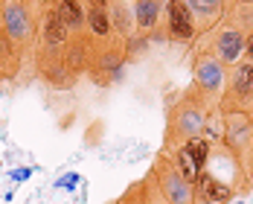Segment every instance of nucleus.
Instances as JSON below:
<instances>
[{"instance_id":"nucleus-19","label":"nucleus","mask_w":253,"mask_h":204,"mask_svg":"<svg viewBox=\"0 0 253 204\" xmlns=\"http://www.w3.org/2000/svg\"><path fill=\"white\" fill-rule=\"evenodd\" d=\"M251 157H253V120H251Z\"/></svg>"},{"instance_id":"nucleus-3","label":"nucleus","mask_w":253,"mask_h":204,"mask_svg":"<svg viewBox=\"0 0 253 204\" xmlns=\"http://www.w3.org/2000/svg\"><path fill=\"white\" fill-rule=\"evenodd\" d=\"M204 114L195 108V105H183L180 111L175 114V120H172V128H169V140L175 143L180 140V146L186 143V140H192V137H198V131L204 128Z\"/></svg>"},{"instance_id":"nucleus-15","label":"nucleus","mask_w":253,"mask_h":204,"mask_svg":"<svg viewBox=\"0 0 253 204\" xmlns=\"http://www.w3.org/2000/svg\"><path fill=\"white\" fill-rule=\"evenodd\" d=\"M82 184V178H79L76 172H67V175H61V178L55 181V190H64V193H70L73 187H79Z\"/></svg>"},{"instance_id":"nucleus-21","label":"nucleus","mask_w":253,"mask_h":204,"mask_svg":"<svg viewBox=\"0 0 253 204\" xmlns=\"http://www.w3.org/2000/svg\"><path fill=\"white\" fill-rule=\"evenodd\" d=\"M195 204H207V202H195Z\"/></svg>"},{"instance_id":"nucleus-4","label":"nucleus","mask_w":253,"mask_h":204,"mask_svg":"<svg viewBox=\"0 0 253 204\" xmlns=\"http://www.w3.org/2000/svg\"><path fill=\"white\" fill-rule=\"evenodd\" d=\"M195 202H207V204H227L233 196H236V190L230 187L227 181L215 178V175H210L207 169H204L198 181H195Z\"/></svg>"},{"instance_id":"nucleus-9","label":"nucleus","mask_w":253,"mask_h":204,"mask_svg":"<svg viewBox=\"0 0 253 204\" xmlns=\"http://www.w3.org/2000/svg\"><path fill=\"white\" fill-rule=\"evenodd\" d=\"M230 91L236 94V100H242V102L253 100V61H242V64L233 70Z\"/></svg>"},{"instance_id":"nucleus-11","label":"nucleus","mask_w":253,"mask_h":204,"mask_svg":"<svg viewBox=\"0 0 253 204\" xmlns=\"http://www.w3.org/2000/svg\"><path fill=\"white\" fill-rule=\"evenodd\" d=\"M160 18V3L157 0H134V26H140L143 32L157 26Z\"/></svg>"},{"instance_id":"nucleus-18","label":"nucleus","mask_w":253,"mask_h":204,"mask_svg":"<svg viewBox=\"0 0 253 204\" xmlns=\"http://www.w3.org/2000/svg\"><path fill=\"white\" fill-rule=\"evenodd\" d=\"M87 3H90V9H105L111 0H87Z\"/></svg>"},{"instance_id":"nucleus-8","label":"nucleus","mask_w":253,"mask_h":204,"mask_svg":"<svg viewBox=\"0 0 253 204\" xmlns=\"http://www.w3.org/2000/svg\"><path fill=\"white\" fill-rule=\"evenodd\" d=\"M41 35H44V44H47V47H61V44H67V38H70V29L64 26V21L58 18V12H55V9L44 15Z\"/></svg>"},{"instance_id":"nucleus-17","label":"nucleus","mask_w":253,"mask_h":204,"mask_svg":"<svg viewBox=\"0 0 253 204\" xmlns=\"http://www.w3.org/2000/svg\"><path fill=\"white\" fill-rule=\"evenodd\" d=\"M245 52L251 55V61H253V32L248 35V38H245Z\"/></svg>"},{"instance_id":"nucleus-13","label":"nucleus","mask_w":253,"mask_h":204,"mask_svg":"<svg viewBox=\"0 0 253 204\" xmlns=\"http://www.w3.org/2000/svg\"><path fill=\"white\" fill-rule=\"evenodd\" d=\"M84 24H87V29H90L93 35H99V38L111 35V18H108V12H105V9H87Z\"/></svg>"},{"instance_id":"nucleus-14","label":"nucleus","mask_w":253,"mask_h":204,"mask_svg":"<svg viewBox=\"0 0 253 204\" xmlns=\"http://www.w3.org/2000/svg\"><path fill=\"white\" fill-rule=\"evenodd\" d=\"M192 15H198L204 21H210V18H215L218 15V9H221V0H180Z\"/></svg>"},{"instance_id":"nucleus-5","label":"nucleus","mask_w":253,"mask_h":204,"mask_svg":"<svg viewBox=\"0 0 253 204\" xmlns=\"http://www.w3.org/2000/svg\"><path fill=\"white\" fill-rule=\"evenodd\" d=\"M3 29H6V35L15 38V41L29 38V32H32V18H29V9H26L21 0H9V3L3 6Z\"/></svg>"},{"instance_id":"nucleus-2","label":"nucleus","mask_w":253,"mask_h":204,"mask_svg":"<svg viewBox=\"0 0 253 204\" xmlns=\"http://www.w3.org/2000/svg\"><path fill=\"white\" fill-rule=\"evenodd\" d=\"M207 160H210V143L204 137H192V140H186L183 146L175 149V160L172 163H175V169L180 172V178L195 187L198 175L207 169Z\"/></svg>"},{"instance_id":"nucleus-12","label":"nucleus","mask_w":253,"mask_h":204,"mask_svg":"<svg viewBox=\"0 0 253 204\" xmlns=\"http://www.w3.org/2000/svg\"><path fill=\"white\" fill-rule=\"evenodd\" d=\"M55 12H58V18L64 21L67 29H79V26L84 24V9H82L79 0H58Z\"/></svg>"},{"instance_id":"nucleus-20","label":"nucleus","mask_w":253,"mask_h":204,"mask_svg":"<svg viewBox=\"0 0 253 204\" xmlns=\"http://www.w3.org/2000/svg\"><path fill=\"white\" fill-rule=\"evenodd\" d=\"M154 204H169V202H163V199H160V196H154Z\"/></svg>"},{"instance_id":"nucleus-22","label":"nucleus","mask_w":253,"mask_h":204,"mask_svg":"<svg viewBox=\"0 0 253 204\" xmlns=\"http://www.w3.org/2000/svg\"><path fill=\"white\" fill-rule=\"evenodd\" d=\"M149 204H154V202H149Z\"/></svg>"},{"instance_id":"nucleus-6","label":"nucleus","mask_w":253,"mask_h":204,"mask_svg":"<svg viewBox=\"0 0 253 204\" xmlns=\"http://www.w3.org/2000/svg\"><path fill=\"white\" fill-rule=\"evenodd\" d=\"M166 26H169V35L175 41H189L195 35V21H192V12L180 3V0H166Z\"/></svg>"},{"instance_id":"nucleus-10","label":"nucleus","mask_w":253,"mask_h":204,"mask_svg":"<svg viewBox=\"0 0 253 204\" xmlns=\"http://www.w3.org/2000/svg\"><path fill=\"white\" fill-rule=\"evenodd\" d=\"M195 76H198V85H201L204 91H218L224 73H221V64L215 58H201L198 67H195Z\"/></svg>"},{"instance_id":"nucleus-1","label":"nucleus","mask_w":253,"mask_h":204,"mask_svg":"<svg viewBox=\"0 0 253 204\" xmlns=\"http://www.w3.org/2000/svg\"><path fill=\"white\" fill-rule=\"evenodd\" d=\"M152 181H157V190H154V193H157L163 202H169V204H195V190H192V184H186V181L180 178V172L175 169V163H169L166 157L157 160Z\"/></svg>"},{"instance_id":"nucleus-23","label":"nucleus","mask_w":253,"mask_h":204,"mask_svg":"<svg viewBox=\"0 0 253 204\" xmlns=\"http://www.w3.org/2000/svg\"><path fill=\"white\" fill-rule=\"evenodd\" d=\"M157 3H160V0H157Z\"/></svg>"},{"instance_id":"nucleus-7","label":"nucleus","mask_w":253,"mask_h":204,"mask_svg":"<svg viewBox=\"0 0 253 204\" xmlns=\"http://www.w3.org/2000/svg\"><path fill=\"white\" fill-rule=\"evenodd\" d=\"M215 50H218V58L221 61H239L242 58V52H245V35L239 32V29H224L218 38H215Z\"/></svg>"},{"instance_id":"nucleus-16","label":"nucleus","mask_w":253,"mask_h":204,"mask_svg":"<svg viewBox=\"0 0 253 204\" xmlns=\"http://www.w3.org/2000/svg\"><path fill=\"white\" fill-rule=\"evenodd\" d=\"M29 175H32V169H15V172H12V178L15 181H26Z\"/></svg>"}]
</instances>
